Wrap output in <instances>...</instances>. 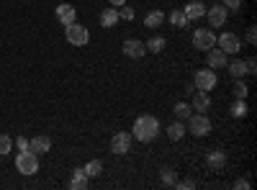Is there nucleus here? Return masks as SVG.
<instances>
[{
	"label": "nucleus",
	"instance_id": "obj_1",
	"mask_svg": "<svg viewBox=\"0 0 257 190\" xmlns=\"http://www.w3.org/2000/svg\"><path fill=\"white\" fill-rule=\"evenodd\" d=\"M132 131H134V136H137L139 141L147 144V141H152V139L160 134V121H157L155 116H147V113H144V116H139V118L134 121V129H132Z\"/></svg>",
	"mask_w": 257,
	"mask_h": 190
},
{
	"label": "nucleus",
	"instance_id": "obj_2",
	"mask_svg": "<svg viewBox=\"0 0 257 190\" xmlns=\"http://www.w3.org/2000/svg\"><path fill=\"white\" fill-rule=\"evenodd\" d=\"M16 167H18L21 175H36L39 172V157L31 149H24L16 157Z\"/></svg>",
	"mask_w": 257,
	"mask_h": 190
},
{
	"label": "nucleus",
	"instance_id": "obj_3",
	"mask_svg": "<svg viewBox=\"0 0 257 190\" xmlns=\"http://www.w3.org/2000/svg\"><path fill=\"white\" fill-rule=\"evenodd\" d=\"M64 36H67V41H70L72 47H85V44L90 41L88 29L80 26V24H70V26H64Z\"/></svg>",
	"mask_w": 257,
	"mask_h": 190
},
{
	"label": "nucleus",
	"instance_id": "obj_4",
	"mask_svg": "<svg viewBox=\"0 0 257 190\" xmlns=\"http://www.w3.org/2000/svg\"><path fill=\"white\" fill-rule=\"evenodd\" d=\"M193 47L201 49V52H208L216 47V34H213L211 29H196V34H193Z\"/></svg>",
	"mask_w": 257,
	"mask_h": 190
},
{
	"label": "nucleus",
	"instance_id": "obj_5",
	"mask_svg": "<svg viewBox=\"0 0 257 190\" xmlns=\"http://www.w3.org/2000/svg\"><path fill=\"white\" fill-rule=\"evenodd\" d=\"M188 131L196 134V136H208L211 134V121L203 116V113H196V116H188Z\"/></svg>",
	"mask_w": 257,
	"mask_h": 190
},
{
	"label": "nucleus",
	"instance_id": "obj_6",
	"mask_svg": "<svg viewBox=\"0 0 257 190\" xmlns=\"http://www.w3.org/2000/svg\"><path fill=\"white\" fill-rule=\"evenodd\" d=\"M216 44H219V49L226 52V54H237V52L242 49L239 36H237V34H231V31H224L221 36H216Z\"/></svg>",
	"mask_w": 257,
	"mask_h": 190
},
{
	"label": "nucleus",
	"instance_id": "obj_7",
	"mask_svg": "<svg viewBox=\"0 0 257 190\" xmlns=\"http://www.w3.org/2000/svg\"><path fill=\"white\" fill-rule=\"evenodd\" d=\"M216 82H219V77H216V72H213L211 67L208 70H198V75H196V82H193V85H196V90H213L216 88Z\"/></svg>",
	"mask_w": 257,
	"mask_h": 190
},
{
	"label": "nucleus",
	"instance_id": "obj_8",
	"mask_svg": "<svg viewBox=\"0 0 257 190\" xmlns=\"http://www.w3.org/2000/svg\"><path fill=\"white\" fill-rule=\"evenodd\" d=\"M121 52H123L126 57H132V59H142V57L147 54V47H144V41H139V39H126L123 47H121Z\"/></svg>",
	"mask_w": 257,
	"mask_h": 190
},
{
	"label": "nucleus",
	"instance_id": "obj_9",
	"mask_svg": "<svg viewBox=\"0 0 257 190\" xmlns=\"http://www.w3.org/2000/svg\"><path fill=\"white\" fill-rule=\"evenodd\" d=\"M132 134H126V131H118L113 139H111V152L113 154H126L128 149H132Z\"/></svg>",
	"mask_w": 257,
	"mask_h": 190
},
{
	"label": "nucleus",
	"instance_id": "obj_10",
	"mask_svg": "<svg viewBox=\"0 0 257 190\" xmlns=\"http://www.w3.org/2000/svg\"><path fill=\"white\" fill-rule=\"evenodd\" d=\"M206 16H208L211 29H221V26L226 24V18H229V11H226L224 6H213V8L206 11Z\"/></svg>",
	"mask_w": 257,
	"mask_h": 190
},
{
	"label": "nucleus",
	"instance_id": "obj_11",
	"mask_svg": "<svg viewBox=\"0 0 257 190\" xmlns=\"http://www.w3.org/2000/svg\"><path fill=\"white\" fill-rule=\"evenodd\" d=\"M75 18H77V8H72L70 3H62V6H57V21L62 26H70V24H75Z\"/></svg>",
	"mask_w": 257,
	"mask_h": 190
},
{
	"label": "nucleus",
	"instance_id": "obj_12",
	"mask_svg": "<svg viewBox=\"0 0 257 190\" xmlns=\"http://www.w3.org/2000/svg\"><path fill=\"white\" fill-rule=\"evenodd\" d=\"M206 62H208V67L211 70H221V67H226V52H221V49H208L206 52Z\"/></svg>",
	"mask_w": 257,
	"mask_h": 190
},
{
	"label": "nucleus",
	"instance_id": "obj_13",
	"mask_svg": "<svg viewBox=\"0 0 257 190\" xmlns=\"http://www.w3.org/2000/svg\"><path fill=\"white\" fill-rule=\"evenodd\" d=\"M29 149L39 157V154H47L49 149H52V139L49 136H34V139H29Z\"/></svg>",
	"mask_w": 257,
	"mask_h": 190
},
{
	"label": "nucleus",
	"instance_id": "obj_14",
	"mask_svg": "<svg viewBox=\"0 0 257 190\" xmlns=\"http://www.w3.org/2000/svg\"><path fill=\"white\" fill-rule=\"evenodd\" d=\"M208 108H211L208 93H206V90H193V111L203 113V111H208Z\"/></svg>",
	"mask_w": 257,
	"mask_h": 190
},
{
	"label": "nucleus",
	"instance_id": "obj_15",
	"mask_svg": "<svg viewBox=\"0 0 257 190\" xmlns=\"http://www.w3.org/2000/svg\"><path fill=\"white\" fill-rule=\"evenodd\" d=\"M116 24H118V8H113V6L105 8V11L100 13V26H103V29H113Z\"/></svg>",
	"mask_w": 257,
	"mask_h": 190
},
{
	"label": "nucleus",
	"instance_id": "obj_16",
	"mask_svg": "<svg viewBox=\"0 0 257 190\" xmlns=\"http://www.w3.org/2000/svg\"><path fill=\"white\" fill-rule=\"evenodd\" d=\"M183 13H185V18H188V21H196V18H201V16L206 13V6H203V3H198V0H193V3H188V6H185V11H183Z\"/></svg>",
	"mask_w": 257,
	"mask_h": 190
},
{
	"label": "nucleus",
	"instance_id": "obj_17",
	"mask_svg": "<svg viewBox=\"0 0 257 190\" xmlns=\"http://www.w3.org/2000/svg\"><path fill=\"white\" fill-rule=\"evenodd\" d=\"M70 187L72 190H85V187H88V175H85L82 167H77V170H75V175L70 180Z\"/></svg>",
	"mask_w": 257,
	"mask_h": 190
},
{
	"label": "nucleus",
	"instance_id": "obj_18",
	"mask_svg": "<svg viewBox=\"0 0 257 190\" xmlns=\"http://www.w3.org/2000/svg\"><path fill=\"white\" fill-rule=\"evenodd\" d=\"M185 136V126H183V121H175V123H170L167 126V139L170 141H180Z\"/></svg>",
	"mask_w": 257,
	"mask_h": 190
},
{
	"label": "nucleus",
	"instance_id": "obj_19",
	"mask_svg": "<svg viewBox=\"0 0 257 190\" xmlns=\"http://www.w3.org/2000/svg\"><path fill=\"white\" fill-rule=\"evenodd\" d=\"M162 21H165V13H162V11H152V13L144 16V26H147V29H160Z\"/></svg>",
	"mask_w": 257,
	"mask_h": 190
},
{
	"label": "nucleus",
	"instance_id": "obj_20",
	"mask_svg": "<svg viewBox=\"0 0 257 190\" xmlns=\"http://www.w3.org/2000/svg\"><path fill=\"white\" fill-rule=\"evenodd\" d=\"M226 67H229V72L234 75V77H244L247 75V62L244 59H234V62H226Z\"/></svg>",
	"mask_w": 257,
	"mask_h": 190
},
{
	"label": "nucleus",
	"instance_id": "obj_21",
	"mask_svg": "<svg viewBox=\"0 0 257 190\" xmlns=\"http://www.w3.org/2000/svg\"><path fill=\"white\" fill-rule=\"evenodd\" d=\"M206 162H208L211 170H221V167L226 164V157H224V152H221V149H216V152H211V154H208V159H206Z\"/></svg>",
	"mask_w": 257,
	"mask_h": 190
},
{
	"label": "nucleus",
	"instance_id": "obj_22",
	"mask_svg": "<svg viewBox=\"0 0 257 190\" xmlns=\"http://www.w3.org/2000/svg\"><path fill=\"white\" fill-rule=\"evenodd\" d=\"M82 170H85V175H88V177H98V175L103 172V162H100V159H93V162L85 164Z\"/></svg>",
	"mask_w": 257,
	"mask_h": 190
},
{
	"label": "nucleus",
	"instance_id": "obj_23",
	"mask_svg": "<svg viewBox=\"0 0 257 190\" xmlns=\"http://www.w3.org/2000/svg\"><path fill=\"white\" fill-rule=\"evenodd\" d=\"M170 24L178 26V29H185V26L190 24V21L185 18V13H183V11H173V13H170Z\"/></svg>",
	"mask_w": 257,
	"mask_h": 190
},
{
	"label": "nucleus",
	"instance_id": "obj_24",
	"mask_svg": "<svg viewBox=\"0 0 257 190\" xmlns=\"http://www.w3.org/2000/svg\"><path fill=\"white\" fill-rule=\"evenodd\" d=\"M144 47H147V52H155V54H160V52L165 49V39H162V36H152V39H149Z\"/></svg>",
	"mask_w": 257,
	"mask_h": 190
},
{
	"label": "nucleus",
	"instance_id": "obj_25",
	"mask_svg": "<svg viewBox=\"0 0 257 190\" xmlns=\"http://www.w3.org/2000/svg\"><path fill=\"white\" fill-rule=\"evenodd\" d=\"M231 116H234V118H244V116H247V103L237 98V103L231 105Z\"/></svg>",
	"mask_w": 257,
	"mask_h": 190
},
{
	"label": "nucleus",
	"instance_id": "obj_26",
	"mask_svg": "<svg viewBox=\"0 0 257 190\" xmlns=\"http://www.w3.org/2000/svg\"><path fill=\"white\" fill-rule=\"evenodd\" d=\"M247 93H249V88L244 85V82H242V77H239L237 82H234V98H239V100H244V98H247Z\"/></svg>",
	"mask_w": 257,
	"mask_h": 190
},
{
	"label": "nucleus",
	"instance_id": "obj_27",
	"mask_svg": "<svg viewBox=\"0 0 257 190\" xmlns=\"http://www.w3.org/2000/svg\"><path fill=\"white\" fill-rule=\"evenodd\" d=\"M175 182H178L175 170H173V167H165V170H162V185H175Z\"/></svg>",
	"mask_w": 257,
	"mask_h": 190
},
{
	"label": "nucleus",
	"instance_id": "obj_28",
	"mask_svg": "<svg viewBox=\"0 0 257 190\" xmlns=\"http://www.w3.org/2000/svg\"><path fill=\"white\" fill-rule=\"evenodd\" d=\"M13 149V139L8 134H0V154H11Z\"/></svg>",
	"mask_w": 257,
	"mask_h": 190
},
{
	"label": "nucleus",
	"instance_id": "obj_29",
	"mask_svg": "<svg viewBox=\"0 0 257 190\" xmlns=\"http://www.w3.org/2000/svg\"><path fill=\"white\" fill-rule=\"evenodd\" d=\"M175 116H178L180 121H185V118L190 116V105H188V103H178V105H175Z\"/></svg>",
	"mask_w": 257,
	"mask_h": 190
},
{
	"label": "nucleus",
	"instance_id": "obj_30",
	"mask_svg": "<svg viewBox=\"0 0 257 190\" xmlns=\"http://www.w3.org/2000/svg\"><path fill=\"white\" fill-rule=\"evenodd\" d=\"M226 11H242V0H224Z\"/></svg>",
	"mask_w": 257,
	"mask_h": 190
},
{
	"label": "nucleus",
	"instance_id": "obj_31",
	"mask_svg": "<svg viewBox=\"0 0 257 190\" xmlns=\"http://www.w3.org/2000/svg\"><path fill=\"white\" fill-rule=\"evenodd\" d=\"M118 18H123V21H134V11H132V8H126V6H121Z\"/></svg>",
	"mask_w": 257,
	"mask_h": 190
},
{
	"label": "nucleus",
	"instance_id": "obj_32",
	"mask_svg": "<svg viewBox=\"0 0 257 190\" xmlns=\"http://www.w3.org/2000/svg\"><path fill=\"white\" fill-rule=\"evenodd\" d=\"M16 146H18L21 152H24V149H29V139H26V136H18V139H16Z\"/></svg>",
	"mask_w": 257,
	"mask_h": 190
},
{
	"label": "nucleus",
	"instance_id": "obj_33",
	"mask_svg": "<svg viewBox=\"0 0 257 190\" xmlns=\"http://www.w3.org/2000/svg\"><path fill=\"white\" fill-rule=\"evenodd\" d=\"M175 185H178V187H183V190H193V187H196V182H193V180H183V182L178 180Z\"/></svg>",
	"mask_w": 257,
	"mask_h": 190
},
{
	"label": "nucleus",
	"instance_id": "obj_34",
	"mask_svg": "<svg viewBox=\"0 0 257 190\" xmlns=\"http://www.w3.org/2000/svg\"><path fill=\"white\" fill-rule=\"evenodd\" d=\"M254 41H257V31H254V26L247 31V44H252L254 47Z\"/></svg>",
	"mask_w": 257,
	"mask_h": 190
},
{
	"label": "nucleus",
	"instance_id": "obj_35",
	"mask_svg": "<svg viewBox=\"0 0 257 190\" xmlns=\"http://www.w3.org/2000/svg\"><path fill=\"white\" fill-rule=\"evenodd\" d=\"M234 187H239V190H249V180H237V182H234Z\"/></svg>",
	"mask_w": 257,
	"mask_h": 190
},
{
	"label": "nucleus",
	"instance_id": "obj_36",
	"mask_svg": "<svg viewBox=\"0 0 257 190\" xmlns=\"http://www.w3.org/2000/svg\"><path fill=\"white\" fill-rule=\"evenodd\" d=\"M254 67H257V62H254V59H247V75H252Z\"/></svg>",
	"mask_w": 257,
	"mask_h": 190
},
{
	"label": "nucleus",
	"instance_id": "obj_37",
	"mask_svg": "<svg viewBox=\"0 0 257 190\" xmlns=\"http://www.w3.org/2000/svg\"><path fill=\"white\" fill-rule=\"evenodd\" d=\"M111 6L113 8H121V6H126V0H111Z\"/></svg>",
	"mask_w": 257,
	"mask_h": 190
}]
</instances>
